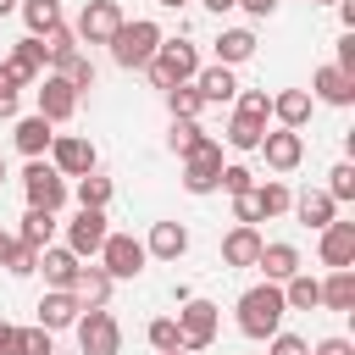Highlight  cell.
<instances>
[{"mask_svg":"<svg viewBox=\"0 0 355 355\" xmlns=\"http://www.w3.org/2000/svg\"><path fill=\"white\" fill-rule=\"evenodd\" d=\"M155 6H172V11H178V6H183V0H155Z\"/></svg>","mask_w":355,"mask_h":355,"instance_id":"cell-54","label":"cell"},{"mask_svg":"<svg viewBox=\"0 0 355 355\" xmlns=\"http://www.w3.org/2000/svg\"><path fill=\"white\" fill-rule=\"evenodd\" d=\"M105 200H111V178H100V172H83V178H78V205H94V211H105Z\"/></svg>","mask_w":355,"mask_h":355,"instance_id":"cell-36","label":"cell"},{"mask_svg":"<svg viewBox=\"0 0 355 355\" xmlns=\"http://www.w3.org/2000/svg\"><path fill=\"white\" fill-rule=\"evenodd\" d=\"M316 6H338V0H316Z\"/></svg>","mask_w":355,"mask_h":355,"instance_id":"cell-57","label":"cell"},{"mask_svg":"<svg viewBox=\"0 0 355 355\" xmlns=\"http://www.w3.org/2000/svg\"><path fill=\"white\" fill-rule=\"evenodd\" d=\"M288 205H294V216H300L305 227H327V222H333V211H338L327 189H305V194H300V200H288Z\"/></svg>","mask_w":355,"mask_h":355,"instance_id":"cell-22","label":"cell"},{"mask_svg":"<svg viewBox=\"0 0 355 355\" xmlns=\"http://www.w3.org/2000/svg\"><path fill=\"white\" fill-rule=\"evenodd\" d=\"M255 266L266 272V283H288V277L300 272V250H294V244H261Z\"/></svg>","mask_w":355,"mask_h":355,"instance_id":"cell-21","label":"cell"},{"mask_svg":"<svg viewBox=\"0 0 355 355\" xmlns=\"http://www.w3.org/2000/svg\"><path fill=\"white\" fill-rule=\"evenodd\" d=\"M72 333H78L83 355H122V327H116V316L105 305H83L78 322H72Z\"/></svg>","mask_w":355,"mask_h":355,"instance_id":"cell-2","label":"cell"},{"mask_svg":"<svg viewBox=\"0 0 355 355\" xmlns=\"http://www.w3.org/2000/svg\"><path fill=\"white\" fill-rule=\"evenodd\" d=\"M261 244H266V239H261V233H255L250 222H239V227H233V233L222 239V261H227V266H255Z\"/></svg>","mask_w":355,"mask_h":355,"instance_id":"cell-20","label":"cell"},{"mask_svg":"<svg viewBox=\"0 0 355 355\" xmlns=\"http://www.w3.org/2000/svg\"><path fill=\"white\" fill-rule=\"evenodd\" d=\"M211 338H216V305L211 300H183V311H178V344L194 355Z\"/></svg>","mask_w":355,"mask_h":355,"instance_id":"cell-7","label":"cell"},{"mask_svg":"<svg viewBox=\"0 0 355 355\" xmlns=\"http://www.w3.org/2000/svg\"><path fill=\"white\" fill-rule=\"evenodd\" d=\"M216 189H227V194H250V189H255V172L233 161V166H222V178H216Z\"/></svg>","mask_w":355,"mask_h":355,"instance_id":"cell-41","label":"cell"},{"mask_svg":"<svg viewBox=\"0 0 355 355\" xmlns=\"http://www.w3.org/2000/svg\"><path fill=\"white\" fill-rule=\"evenodd\" d=\"M72 294H78V305H105L111 300V272L105 266H78Z\"/></svg>","mask_w":355,"mask_h":355,"instance_id":"cell-23","label":"cell"},{"mask_svg":"<svg viewBox=\"0 0 355 355\" xmlns=\"http://www.w3.org/2000/svg\"><path fill=\"white\" fill-rule=\"evenodd\" d=\"M161 355H189V349H161Z\"/></svg>","mask_w":355,"mask_h":355,"instance_id":"cell-55","label":"cell"},{"mask_svg":"<svg viewBox=\"0 0 355 355\" xmlns=\"http://www.w3.org/2000/svg\"><path fill=\"white\" fill-rule=\"evenodd\" d=\"M78 294L72 288H50L44 300H39V327H50V333H61V327H72L78 322Z\"/></svg>","mask_w":355,"mask_h":355,"instance_id":"cell-15","label":"cell"},{"mask_svg":"<svg viewBox=\"0 0 355 355\" xmlns=\"http://www.w3.org/2000/svg\"><path fill=\"white\" fill-rule=\"evenodd\" d=\"M6 333H11V322H0V344H6Z\"/></svg>","mask_w":355,"mask_h":355,"instance_id":"cell-53","label":"cell"},{"mask_svg":"<svg viewBox=\"0 0 355 355\" xmlns=\"http://www.w3.org/2000/svg\"><path fill=\"white\" fill-rule=\"evenodd\" d=\"M155 50H161V28H155L150 17H133V22H122V28L111 33V61H116V67H144Z\"/></svg>","mask_w":355,"mask_h":355,"instance_id":"cell-3","label":"cell"},{"mask_svg":"<svg viewBox=\"0 0 355 355\" xmlns=\"http://www.w3.org/2000/svg\"><path fill=\"white\" fill-rule=\"evenodd\" d=\"M11 244H17V239H11V233H0V266H6V255H11Z\"/></svg>","mask_w":355,"mask_h":355,"instance_id":"cell-50","label":"cell"},{"mask_svg":"<svg viewBox=\"0 0 355 355\" xmlns=\"http://www.w3.org/2000/svg\"><path fill=\"white\" fill-rule=\"evenodd\" d=\"M322 261L327 266H355V222H327L322 227Z\"/></svg>","mask_w":355,"mask_h":355,"instance_id":"cell-14","label":"cell"},{"mask_svg":"<svg viewBox=\"0 0 355 355\" xmlns=\"http://www.w3.org/2000/svg\"><path fill=\"white\" fill-rule=\"evenodd\" d=\"M333 67H338V72H349V78H355V28H349V33H344V39H338V61H333Z\"/></svg>","mask_w":355,"mask_h":355,"instance_id":"cell-46","label":"cell"},{"mask_svg":"<svg viewBox=\"0 0 355 355\" xmlns=\"http://www.w3.org/2000/svg\"><path fill=\"white\" fill-rule=\"evenodd\" d=\"M261 155H266V166L272 172H294L300 161H305V139H300V128H277V133H261V144H255Z\"/></svg>","mask_w":355,"mask_h":355,"instance_id":"cell-11","label":"cell"},{"mask_svg":"<svg viewBox=\"0 0 355 355\" xmlns=\"http://www.w3.org/2000/svg\"><path fill=\"white\" fill-rule=\"evenodd\" d=\"M239 116L266 122V116H272V94H266V89H244V94H239Z\"/></svg>","mask_w":355,"mask_h":355,"instance_id":"cell-39","label":"cell"},{"mask_svg":"<svg viewBox=\"0 0 355 355\" xmlns=\"http://www.w3.org/2000/svg\"><path fill=\"white\" fill-rule=\"evenodd\" d=\"M28 250H44L50 239H55V211H39V205H28V216H22V233H17Z\"/></svg>","mask_w":355,"mask_h":355,"instance_id":"cell-29","label":"cell"},{"mask_svg":"<svg viewBox=\"0 0 355 355\" xmlns=\"http://www.w3.org/2000/svg\"><path fill=\"white\" fill-rule=\"evenodd\" d=\"M216 55H222V67L250 61V55H255V33H250V28H227V33L216 39Z\"/></svg>","mask_w":355,"mask_h":355,"instance_id":"cell-31","label":"cell"},{"mask_svg":"<svg viewBox=\"0 0 355 355\" xmlns=\"http://www.w3.org/2000/svg\"><path fill=\"white\" fill-rule=\"evenodd\" d=\"M233 6H244L250 17H272V11H277V0H233Z\"/></svg>","mask_w":355,"mask_h":355,"instance_id":"cell-49","label":"cell"},{"mask_svg":"<svg viewBox=\"0 0 355 355\" xmlns=\"http://www.w3.org/2000/svg\"><path fill=\"white\" fill-rule=\"evenodd\" d=\"M261 133H266V122H250V116H233V122H227V144H233V150H255Z\"/></svg>","mask_w":355,"mask_h":355,"instance_id":"cell-37","label":"cell"},{"mask_svg":"<svg viewBox=\"0 0 355 355\" xmlns=\"http://www.w3.org/2000/svg\"><path fill=\"white\" fill-rule=\"evenodd\" d=\"M50 166L61 178H83V172H94V144L78 139V133H55L50 139Z\"/></svg>","mask_w":355,"mask_h":355,"instance_id":"cell-10","label":"cell"},{"mask_svg":"<svg viewBox=\"0 0 355 355\" xmlns=\"http://www.w3.org/2000/svg\"><path fill=\"white\" fill-rule=\"evenodd\" d=\"M183 250H189V227H183V222H155V227H150L144 255H155V261H178Z\"/></svg>","mask_w":355,"mask_h":355,"instance_id":"cell-19","label":"cell"},{"mask_svg":"<svg viewBox=\"0 0 355 355\" xmlns=\"http://www.w3.org/2000/svg\"><path fill=\"white\" fill-rule=\"evenodd\" d=\"M161 94H166V111H172V116H200V105H205L194 83H172V89H161Z\"/></svg>","mask_w":355,"mask_h":355,"instance_id":"cell-34","label":"cell"},{"mask_svg":"<svg viewBox=\"0 0 355 355\" xmlns=\"http://www.w3.org/2000/svg\"><path fill=\"white\" fill-rule=\"evenodd\" d=\"M233 211H239V222H261V211H255V194H233Z\"/></svg>","mask_w":355,"mask_h":355,"instance_id":"cell-47","label":"cell"},{"mask_svg":"<svg viewBox=\"0 0 355 355\" xmlns=\"http://www.w3.org/2000/svg\"><path fill=\"white\" fill-rule=\"evenodd\" d=\"M55 72H61V78H67V83H72L78 94H83V89H94V61H89L83 50H72V55H61V61H55Z\"/></svg>","mask_w":355,"mask_h":355,"instance_id":"cell-33","label":"cell"},{"mask_svg":"<svg viewBox=\"0 0 355 355\" xmlns=\"http://www.w3.org/2000/svg\"><path fill=\"white\" fill-rule=\"evenodd\" d=\"M200 139H205V133L194 128V116H172V133H166V144H172L178 155H189V150H194Z\"/></svg>","mask_w":355,"mask_h":355,"instance_id":"cell-38","label":"cell"},{"mask_svg":"<svg viewBox=\"0 0 355 355\" xmlns=\"http://www.w3.org/2000/svg\"><path fill=\"white\" fill-rule=\"evenodd\" d=\"M50 139H55V133H50V122H44V116H22V122H17V150H22L28 161H33V155H44V150H50Z\"/></svg>","mask_w":355,"mask_h":355,"instance_id":"cell-28","label":"cell"},{"mask_svg":"<svg viewBox=\"0 0 355 355\" xmlns=\"http://www.w3.org/2000/svg\"><path fill=\"white\" fill-rule=\"evenodd\" d=\"M22 189H28V205H39V211H61V200H67V178H61L55 166H44L39 155L28 161Z\"/></svg>","mask_w":355,"mask_h":355,"instance_id":"cell-8","label":"cell"},{"mask_svg":"<svg viewBox=\"0 0 355 355\" xmlns=\"http://www.w3.org/2000/svg\"><path fill=\"white\" fill-rule=\"evenodd\" d=\"M144 261H150V255H144V244H139L133 233H105V244H100V266L111 272V283H116V277H139Z\"/></svg>","mask_w":355,"mask_h":355,"instance_id":"cell-6","label":"cell"},{"mask_svg":"<svg viewBox=\"0 0 355 355\" xmlns=\"http://www.w3.org/2000/svg\"><path fill=\"white\" fill-rule=\"evenodd\" d=\"M144 338H150L155 349H183V344H178V316H155V322L144 327Z\"/></svg>","mask_w":355,"mask_h":355,"instance_id":"cell-40","label":"cell"},{"mask_svg":"<svg viewBox=\"0 0 355 355\" xmlns=\"http://www.w3.org/2000/svg\"><path fill=\"white\" fill-rule=\"evenodd\" d=\"M311 89H316L327 105H349V100H355V78H349V72H338V67H322V72L311 78Z\"/></svg>","mask_w":355,"mask_h":355,"instance_id":"cell-24","label":"cell"},{"mask_svg":"<svg viewBox=\"0 0 355 355\" xmlns=\"http://www.w3.org/2000/svg\"><path fill=\"white\" fill-rule=\"evenodd\" d=\"M44 61H50V55H44V39H33V33H28V39H22L17 50H11V61H6V72H11L17 83H39V72H44Z\"/></svg>","mask_w":355,"mask_h":355,"instance_id":"cell-16","label":"cell"},{"mask_svg":"<svg viewBox=\"0 0 355 355\" xmlns=\"http://www.w3.org/2000/svg\"><path fill=\"white\" fill-rule=\"evenodd\" d=\"M0 355H50V327H11Z\"/></svg>","mask_w":355,"mask_h":355,"instance_id":"cell-27","label":"cell"},{"mask_svg":"<svg viewBox=\"0 0 355 355\" xmlns=\"http://www.w3.org/2000/svg\"><path fill=\"white\" fill-rule=\"evenodd\" d=\"M0 183H6V155H0Z\"/></svg>","mask_w":355,"mask_h":355,"instance_id":"cell-56","label":"cell"},{"mask_svg":"<svg viewBox=\"0 0 355 355\" xmlns=\"http://www.w3.org/2000/svg\"><path fill=\"white\" fill-rule=\"evenodd\" d=\"M39 266H44V283H50V288H72V277H78L83 255H72L67 244H61V250H55V244H44V250H39Z\"/></svg>","mask_w":355,"mask_h":355,"instance_id":"cell-17","label":"cell"},{"mask_svg":"<svg viewBox=\"0 0 355 355\" xmlns=\"http://www.w3.org/2000/svg\"><path fill=\"white\" fill-rule=\"evenodd\" d=\"M33 266H39V250H28V244L17 239V244H11V255H6V272H17V277H28Z\"/></svg>","mask_w":355,"mask_h":355,"instance_id":"cell-43","label":"cell"},{"mask_svg":"<svg viewBox=\"0 0 355 355\" xmlns=\"http://www.w3.org/2000/svg\"><path fill=\"white\" fill-rule=\"evenodd\" d=\"M216 178H222V144L205 133V139L183 155V189H189V194H211Z\"/></svg>","mask_w":355,"mask_h":355,"instance_id":"cell-5","label":"cell"},{"mask_svg":"<svg viewBox=\"0 0 355 355\" xmlns=\"http://www.w3.org/2000/svg\"><path fill=\"white\" fill-rule=\"evenodd\" d=\"M250 194H255V211H261V216H283V211H288V200H294L277 178H272V183H261V189H250Z\"/></svg>","mask_w":355,"mask_h":355,"instance_id":"cell-35","label":"cell"},{"mask_svg":"<svg viewBox=\"0 0 355 355\" xmlns=\"http://www.w3.org/2000/svg\"><path fill=\"white\" fill-rule=\"evenodd\" d=\"M283 305H288V311H311V305H322V283H316L311 272H294V277L283 283Z\"/></svg>","mask_w":355,"mask_h":355,"instance_id":"cell-30","label":"cell"},{"mask_svg":"<svg viewBox=\"0 0 355 355\" xmlns=\"http://www.w3.org/2000/svg\"><path fill=\"white\" fill-rule=\"evenodd\" d=\"M322 305L327 311H355V272L349 266H333V277L322 283Z\"/></svg>","mask_w":355,"mask_h":355,"instance_id":"cell-26","label":"cell"},{"mask_svg":"<svg viewBox=\"0 0 355 355\" xmlns=\"http://www.w3.org/2000/svg\"><path fill=\"white\" fill-rule=\"evenodd\" d=\"M22 22H28L33 39H44L50 28H61V6L55 0H22Z\"/></svg>","mask_w":355,"mask_h":355,"instance_id":"cell-32","label":"cell"},{"mask_svg":"<svg viewBox=\"0 0 355 355\" xmlns=\"http://www.w3.org/2000/svg\"><path fill=\"white\" fill-rule=\"evenodd\" d=\"M205 6H211L216 17H222V11H233V0H205Z\"/></svg>","mask_w":355,"mask_h":355,"instance_id":"cell-51","label":"cell"},{"mask_svg":"<svg viewBox=\"0 0 355 355\" xmlns=\"http://www.w3.org/2000/svg\"><path fill=\"white\" fill-rule=\"evenodd\" d=\"M144 72H150L155 89H172V83H189V78L200 72V55H194V44H183V39H161V50L144 61Z\"/></svg>","mask_w":355,"mask_h":355,"instance_id":"cell-4","label":"cell"},{"mask_svg":"<svg viewBox=\"0 0 355 355\" xmlns=\"http://www.w3.org/2000/svg\"><path fill=\"white\" fill-rule=\"evenodd\" d=\"M283 288L277 283H255V288H244L239 294V333L244 338H272L277 327H283Z\"/></svg>","mask_w":355,"mask_h":355,"instance_id":"cell-1","label":"cell"},{"mask_svg":"<svg viewBox=\"0 0 355 355\" xmlns=\"http://www.w3.org/2000/svg\"><path fill=\"white\" fill-rule=\"evenodd\" d=\"M72 111H78V89H72L61 72H50V78L39 83V116H44V122H67Z\"/></svg>","mask_w":355,"mask_h":355,"instance_id":"cell-13","label":"cell"},{"mask_svg":"<svg viewBox=\"0 0 355 355\" xmlns=\"http://www.w3.org/2000/svg\"><path fill=\"white\" fill-rule=\"evenodd\" d=\"M316 355H355V349H349V338H322Z\"/></svg>","mask_w":355,"mask_h":355,"instance_id":"cell-48","label":"cell"},{"mask_svg":"<svg viewBox=\"0 0 355 355\" xmlns=\"http://www.w3.org/2000/svg\"><path fill=\"white\" fill-rule=\"evenodd\" d=\"M11 6H17V0H0V17H6V11H11Z\"/></svg>","mask_w":355,"mask_h":355,"instance_id":"cell-52","label":"cell"},{"mask_svg":"<svg viewBox=\"0 0 355 355\" xmlns=\"http://www.w3.org/2000/svg\"><path fill=\"white\" fill-rule=\"evenodd\" d=\"M272 355H311V344H305L300 333H283V327H277V333H272Z\"/></svg>","mask_w":355,"mask_h":355,"instance_id":"cell-45","label":"cell"},{"mask_svg":"<svg viewBox=\"0 0 355 355\" xmlns=\"http://www.w3.org/2000/svg\"><path fill=\"white\" fill-rule=\"evenodd\" d=\"M122 22H128V17H122V6H116V0H89L72 33H78L83 44H111V33H116Z\"/></svg>","mask_w":355,"mask_h":355,"instance_id":"cell-9","label":"cell"},{"mask_svg":"<svg viewBox=\"0 0 355 355\" xmlns=\"http://www.w3.org/2000/svg\"><path fill=\"white\" fill-rule=\"evenodd\" d=\"M272 116H277L283 128H305V116H311V94H305V89H283V94H272Z\"/></svg>","mask_w":355,"mask_h":355,"instance_id":"cell-25","label":"cell"},{"mask_svg":"<svg viewBox=\"0 0 355 355\" xmlns=\"http://www.w3.org/2000/svg\"><path fill=\"white\" fill-rule=\"evenodd\" d=\"M194 89H200V100H205V105H222V100H233V94H239L233 67H222V61H216V67H200V72H194Z\"/></svg>","mask_w":355,"mask_h":355,"instance_id":"cell-18","label":"cell"},{"mask_svg":"<svg viewBox=\"0 0 355 355\" xmlns=\"http://www.w3.org/2000/svg\"><path fill=\"white\" fill-rule=\"evenodd\" d=\"M17 89H22V83H17V78L6 72V61H0V116H17Z\"/></svg>","mask_w":355,"mask_h":355,"instance_id":"cell-44","label":"cell"},{"mask_svg":"<svg viewBox=\"0 0 355 355\" xmlns=\"http://www.w3.org/2000/svg\"><path fill=\"white\" fill-rule=\"evenodd\" d=\"M327 178H333V183H327V194H333V205H344V200H355V166H349V161H344V166H333Z\"/></svg>","mask_w":355,"mask_h":355,"instance_id":"cell-42","label":"cell"},{"mask_svg":"<svg viewBox=\"0 0 355 355\" xmlns=\"http://www.w3.org/2000/svg\"><path fill=\"white\" fill-rule=\"evenodd\" d=\"M105 211H94V205H78V222L67 227V250L72 255H100V244H105Z\"/></svg>","mask_w":355,"mask_h":355,"instance_id":"cell-12","label":"cell"}]
</instances>
